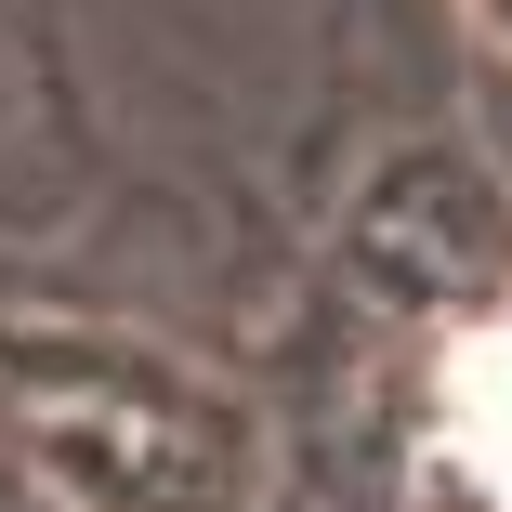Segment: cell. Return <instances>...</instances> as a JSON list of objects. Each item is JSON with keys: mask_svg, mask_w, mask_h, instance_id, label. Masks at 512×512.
Segmentation results:
<instances>
[{"mask_svg": "<svg viewBox=\"0 0 512 512\" xmlns=\"http://www.w3.org/2000/svg\"><path fill=\"white\" fill-rule=\"evenodd\" d=\"M0 460L53 512H263L276 486L250 394L106 316H0Z\"/></svg>", "mask_w": 512, "mask_h": 512, "instance_id": "6da1fadb", "label": "cell"}, {"mask_svg": "<svg viewBox=\"0 0 512 512\" xmlns=\"http://www.w3.org/2000/svg\"><path fill=\"white\" fill-rule=\"evenodd\" d=\"M460 407H473V447H486L499 486H512V355H473V394H460Z\"/></svg>", "mask_w": 512, "mask_h": 512, "instance_id": "7a4b0ae2", "label": "cell"}]
</instances>
